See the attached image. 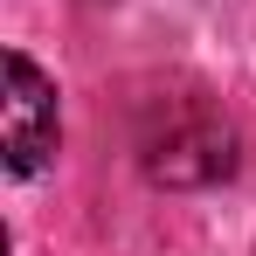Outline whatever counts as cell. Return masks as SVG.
<instances>
[{"label":"cell","instance_id":"cell-2","mask_svg":"<svg viewBox=\"0 0 256 256\" xmlns=\"http://www.w3.org/2000/svg\"><path fill=\"white\" fill-rule=\"evenodd\" d=\"M0 146H7V173L14 180H35L56 160V138H62V104H56V76L28 48H7L0 62Z\"/></svg>","mask_w":256,"mask_h":256},{"label":"cell","instance_id":"cell-1","mask_svg":"<svg viewBox=\"0 0 256 256\" xmlns=\"http://www.w3.org/2000/svg\"><path fill=\"white\" fill-rule=\"evenodd\" d=\"M138 152H146V173L166 187H214L236 173V125L194 97H166L152 111V132L138 138Z\"/></svg>","mask_w":256,"mask_h":256}]
</instances>
